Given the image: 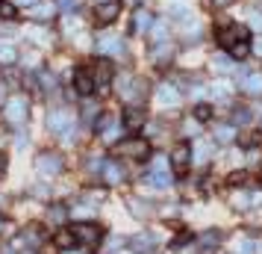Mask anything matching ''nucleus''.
Returning a JSON list of instances; mask_svg holds the SVG:
<instances>
[{"label": "nucleus", "mask_w": 262, "mask_h": 254, "mask_svg": "<svg viewBox=\"0 0 262 254\" xmlns=\"http://www.w3.org/2000/svg\"><path fill=\"white\" fill-rule=\"evenodd\" d=\"M48 127L53 133H62V139L68 142L71 127H74V112L71 109H53V112H48Z\"/></svg>", "instance_id": "nucleus-1"}, {"label": "nucleus", "mask_w": 262, "mask_h": 254, "mask_svg": "<svg viewBox=\"0 0 262 254\" xmlns=\"http://www.w3.org/2000/svg\"><path fill=\"white\" fill-rule=\"evenodd\" d=\"M115 154L127 160H144L150 154V145H147V139H124L115 145Z\"/></svg>", "instance_id": "nucleus-2"}, {"label": "nucleus", "mask_w": 262, "mask_h": 254, "mask_svg": "<svg viewBox=\"0 0 262 254\" xmlns=\"http://www.w3.org/2000/svg\"><path fill=\"white\" fill-rule=\"evenodd\" d=\"M27 112H30V107H27V97H21V95H12L9 101H6V107H3L6 121H9V124H15V127L27 121Z\"/></svg>", "instance_id": "nucleus-3"}, {"label": "nucleus", "mask_w": 262, "mask_h": 254, "mask_svg": "<svg viewBox=\"0 0 262 254\" xmlns=\"http://www.w3.org/2000/svg\"><path fill=\"white\" fill-rule=\"evenodd\" d=\"M215 38H218V45H224V50H227V48H233L236 42H245V38H248V27L224 24V27H218V30H215Z\"/></svg>", "instance_id": "nucleus-4"}, {"label": "nucleus", "mask_w": 262, "mask_h": 254, "mask_svg": "<svg viewBox=\"0 0 262 254\" xmlns=\"http://www.w3.org/2000/svg\"><path fill=\"white\" fill-rule=\"evenodd\" d=\"M71 230H74V237H77V242H83V245H97L100 237H103V230L97 228V225H92V222H77Z\"/></svg>", "instance_id": "nucleus-5"}, {"label": "nucleus", "mask_w": 262, "mask_h": 254, "mask_svg": "<svg viewBox=\"0 0 262 254\" xmlns=\"http://www.w3.org/2000/svg\"><path fill=\"white\" fill-rule=\"evenodd\" d=\"M36 169L41 178H53V174H59L62 171V157L59 154H41L36 160Z\"/></svg>", "instance_id": "nucleus-6"}, {"label": "nucleus", "mask_w": 262, "mask_h": 254, "mask_svg": "<svg viewBox=\"0 0 262 254\" xmlns=\"http://www.w3.org/2000/svg\"><path fill=\"white\" fill-rule=\"evenodd\" d=\"M189 163H191V151H189V145H177V148H174V154H171V171L183 178V174L189 171Z\"/></svg>", "instance_id": "nucleus-7"}, {"label": "nucleus", "mask_w": 262, "mask_h": 254, "mask_svg": "<svg viewBox=\"0 0 262 254\" xmlns=\"http://www.w3.org/2000/svg\"><path fill=\"white\" fill-rule=\"evenodd\" d=\"M144 89H147L144 80H136V77H124V80H121V95L127 97V101H142Z\"/></svg>", "instance_id": "nucleus-8"}, {"label": "nucleus", "mask_w": 262, "mask_h": 254, "mask_svg": "<svg viewBox=\"0 0 262 254\" xmlns=\"http://www.w3.org/2000/svg\"><path fill=\"white\" fill-rule=\"evenodd\" d=\"M115 18H118V3H115V0H109V3H97L95 6V21L97 24H112V21H115Z\"/></svg>", "instance_id": "nucleus-9"}, {"label": "nucleus", "mask_w": 262, "mask_h": 254, "mask_svg": "<svg viewBox=\"0 0 262 254\" xmlns=\"http://www.w3.org/2000/svg\"><path fill=\"white\" fill-rule=\"evenodd\" d=\"M112 74H115V68H112L106 60H100L95 68H92V77H95V86H97V89H106L109 80H112Z\"/></svg>", "instance_id": "nucleus-10"}, {"label": "nucleus", "mask_w": 262, "mask_h": 254, "mask_svg": "<svg viewBox=\"0 0 262 254\" xmlns=\"http://www.w3.org/2000/svg\"><path fill=\"white\" fill-rule=\"evenodd\" d=\"M74 89H77L80 95H89V92L95 89V77H92V68H77V74H74Z\"/></svg>", "instance_id": "nucleus-11"}, {"label": "nucleus", "mask_w": 262, "mask_h": 254, "mask_svg": "<svg viewBox=\"0 0 262 254\" xmlns=\"http://www.w3.org/2000/svg\"><path fill=\"white\" fill-rule=\"evenodd\" d=\"M156 101H159V107H180V101H183V97H180V92L177 89H174V86H159V89H156Z\"/></svg>", "instance_id": "nucleus-12"}, {"label": "nucleus", "mask_w": 262, "mask_h": 254, "mask_svg": "<svg viewBox=\"0 0 262 254\" xmlns=\"http://www.w3.org/2000/svg\"><path fill=\"white\" fill-rule=\"evenodd\" d=\"M97 130L103 133V142H115L118 139V119L115 115H103L97 121Z\"/></svg>", "instance_id": "nucleus-13"}, {"label": "nucleus", "mask_w": 262, "mask_h": 254, "mask_svg": "<svg viewBox=\"0 0 262 254\" xmlns=\"http://www.w3.org/2000/svg\"><path fill=\"white\" fill-rule=\"evenodd\" d=\"M233 204H236L238 210L256 207V204H262V192H238V195H233Z\"/></svg>", "instance_id": "nucleus-14"}, {"label": "nucleus", "mask_w": 262, "mask_h": 254, "mask_svg": "<svg viewBox=\"0 0 262 254\" xmlns=\"http://www.w3.org/2000/svg\"><path fill=\"white\" fill-rule=\"evenodd\" d=\"M15 60H18V50H15V45L9 42V38H3V42H0V65H12Z\"/></svg>", "instance_id": "nucleus-15"}, {"label": "nucleus", "mask_w": 262, "mask_h": 254, "mask_svg": "<svg viewBox=\"0 0 262 254\" xmlns=\"http://www.w3.org/2000/svg\"><path fill=\"white\" fill-rule=\"evenodd\" d=\"M150 24H154L150 12H147V9H139V12H136V18H133V30H136V33H147V30H150Z\"/></svg>", "instance_id": "nucleus-16"}, {"label": "nucleus", "mask_w": 262, "mask_h": 254, "mask_svg": "<svg viewBox=\"0 0 262 254\" xmlns=\"http://www.w3.org/2000/svg\"><path fill=\"white\" fill-rule=\"evenodd\" d=\"M242 89H245L248 95H262V74H248L245 83H242Z\"/></svg>", "instance_id": "nucleus-17"}, {"label": "nucleus", "mask_w": 262, "mask_h": 254, "mask_svg": "<svg viewBox=\"0 0 262 254\" xmlns=\"http://www.w3.org/2000/svg\"><path fill=\"white\" fill-rule=\"evenodd\" d=\"M103 178H106V183H121L124 181V169H121L118 163H106L103 166Z\"/></svg>", "instance_id": "nucleus-18"}, {"label": "nucleus", "mask_w": 262, "mask_h": 254, "mask_svg": "<svg viewBox=\"0 0 262 254\" xmlns=\"http://www.w3.org/2000/svg\"><path fill=\"white\" fill-rule=\"evenodd\" d=\"M100 53H115V56H121L124 48H121V42L115 36H106V38H100Z\"/></svg>", "instance_id": "nucleus-19"}, {"label": "nucleus", "mask_w": 262, "mask_h": 254, "mask_svg": "<svg viewBox=\"0 0 262 254\" xmlns=\"http://www.w3.org/2000/svg\"><path fill=\"white\" fill-rule=\"evenodd\" d=\"M147 183H154L156 189H168L171 186V178H168V169L162 171V169H154V174L147 178Z\"/></svg>", "instance_id": "nucleus-20"}, {"label": "nucleus", "mask_w": 262, "mask_h": 254, "mask_svg": "<svg viewBox=\"0 0 262 254\" xmlns=\"http://www.w3.org/2000/svg\"><path fill=\"white\" fill-rule=\"evenodd\" d=\"M215 139L218 142H233L236 139V124H218L215 127Z\"/></svg>", "instance_id": "nucleus-21"}, {"label": "nucleus", "mask_w": 262, "mask_h": 254, "mask_svg": "<svg viewBox=\"0 0 262 254\" xmlns=\"http://www.w3.org/2000/svg\"><path fill=\"white\" fill-rule=\"evenodd\" d=\"M209 92H212V97H227L233 92V83L230 80H215V83H209Z\"/></svg>", "instance_id": "nucleus-22"}, {"label": "nucleus", "mask_w": 262, "mask_h": 254, "mask_svg": "<svg viewBox=\"0 0 262 254\" xmlns=\"http://www.w3.org/2000/svg\"><path fill=\"white\" fill-rule=\"evenodd\" d=\"M56 245H59V248H74V245H77V237H74V230H71V228L59 230V233H56Z\"/></svg>", "instance_id": "nucleus-23"}, {"label": "nucleus", "mask_w": 262, "mask_h": 254, "mask_svg": "<svg viewBox=\"0 0 262 254\" xmlns=\"http://www.w3.org/2000/svg\"><path fill=\"white\" fill-rule=\"evenodd\" d=\"M124 124H127V127H133V130H136V127H142L144 124V112L142 109H127V119H124Z\"/></svg>", "instance_id": "nucleus-24"}, {"label": "nucleus", "mask_w": 262, "mask_h": 254, "mask_svg": "<svg viewBox=\"0 0 262 254\" xmlns=\"http://www.w3.org/2000/svg\"><path fill=\"white\" fill-rule=\"evenodd\" d=\"M53 12H56V6H53V3H41V6H33V18H36V21H48Z\"/></svg>", "instance_id": "nucleus-25"}, {"label": "nucleus", "mask_w": 262, "mask_h": 254, "mask_svg": "<svg viewBox=\"0 0 262 254\" xmlns=\"http://www.w3.org/2000/svg\"><path fill=\"white\" fill-rule=\"evenodd\" d=\"M209 154H212V145L209 142H198V148H194V163H206L209 160Z\"/></svg>", "instance_id": "nucleus-26"}, {"label": "nucleus", "mask_w": 262, "mask_h": 254, "mask_svg": "<svg viewBox=\"0 0 262 254\" xmlns=\"http://www.w3.org/2000/svg\"><path fill=\"white\" fill-rule=\"evenodd\" d=\"M227 50H230V56H236V60H245V56L250 53V45H248V38H245V42H236L233 48H227Z\"/></svg>", "instance_id": "nucleus-27"}, {"label": "nucleus", "mask_w": 262, "mask_h": 254, "mask_svg": "<svg viewBox=\"0 0 262 254\" xmlns=\"http://www.w3.org/2000/svg\"><path fill=\"white\" fill-rule=\"evenodd\" d=\"M15 15H18V6L9 3V0H0V18H3V21H12Z\"/></svg>", "instance_id": "nucleus-28"}, {"label": "nucleus", "mask_w": 262, "mask_h": 254, "mask_svg": "<svg viewBox=\"0 0 262 254\" xmlns=\"http://www.w3.org/2000/svg\"><path fill=\"white\" fill-rule=\"evenodd\" d=\"M27 242H30V245H38V242H41V225H30V228H27V237H24Z\"/></svg>", "instance_id": "nucleus-29"}, {"label": "nucleus", "mask_w": 262, "mask_h": 254, "mask_svg": "<svg viewBox=\"0 0 262 254\" xmlns=\"http://www.w3.org/2000/svg\"><path fill=\"white\" fill-rule=\"evenodd\" d=\"M65 216H68V210H65V207H50V213H48V219L50 222H65Z\"/></svg>", "instance_id": "nucleus-30"}, {"label": "nucleus", "mask_w": 262, "mask_h": 254, "mask_svg": "<svg viewBox=\"0 0 262 254\" xmlns=\"http://www.w3.org/2000/svg\"><path fill=\"white\" fill-rule=\"evenodd\" d=\"M212 65H215V68H218V71H233V62H230V60H227V56H212Z\"/></svg>", "instance_id": "nucleus-31"}, {"label": "nucleus", "mask_w": 262, "mask_h": 254, "mask_svg": "<svg viewBox=\"0 0 262 254\" xmlns=\"http://www.w3.org/2000/svg\"><path fill=\"white\" fill-rule=\"evenodd\" d=\"M209 115H212L209 104H198V107H194V119H198V121H206Z\"/></svg>", "instance_id": "nucleus-32"}, {"label": "nucleus", "mask_w": 262, "mask_h": 254, "mask_svg": "<svg viewBox=\"0 0 262 254\" xmlns=\"http://www.w3.org/2000/svg\"><path fill=\"white\" fill-rule=\"evenodd\" d=\"M154 60H171V45H168V42H162V45L154 50Z\"/></svg>", "instance_id": "nucleus-33"}, {"label": "nucleus", "mask_w": 262, "mask_h": 254, "mask_svg": "<svg viewBox=\"0 0 262 254\" xmlns=\"http://www.w3.org/2000/svg\"><path fill=\"white\" fill-rule=\"evenodd\" d=\"M95 112H97V107H95V104H89V101H85V107H83L85 121H95Z\"/></svg>", "instance_id": "nucleus-34"}, {"label": "nucleus", "mask_w": 262, "mask_h": 254, "mask_svg": "<svg viewBox=\"0 0 262 254\" xmlns=\"http://www.w3.org/2000/svg\"><path fill=\"white\" fill-rule=\"evenodd\" d=\"M238 254H256V242H242Z\"/></svg>", "instance_id": "nucleus-35"}, {"label": "nucleus", "mask_w": 262, "mask_h": 254, "mask_svg": "<svg viewBox=\"0 0 262 254\" xmlns=\"http://www.w3.org/2000/svg\"><path fill=\"white\" fill-rule=\"evenodd\" d=\"M150 245H154V240H150V237H142V240H136V248H142V251H147Z\"/></svg>", "instance_id": "nucleus-36"}, {"label": "nucleus", "mask_w": 262, "mask_h": 254, "mask_svg": "<svg viewBox=\"0 0 262 254\" xmlns=\"http://www.w3.org/2000/svg\"><path fill=\"white\" fill-rule=\"evenodd\" d=\"M198 124H201V121L191 119V121H186V124H183V130H186V133H194V130H198Z\"/></svg>", "instance_id": "nucleus-37"}, {"label": "nucleus", "mask_w": 262, "mask_h": 254, "mask_svg": "<svg viewBox=\"0 0 262 254\" xmlns=\"http://www.w3.org/2000/svg\"><path fill=\"white\" fill-rule=\"evenodd\" d=\"M248 181V174L245 171H236V174H230V183H245Z\"/></svg>", "instance_id": "nucleus-38"}, {"label": "nucleus", "mask_w": 262, "mask_h": 254, "mask_svg": "<svg viewBox=\"0 0 262 254\" xmlns=\"http://www.w3.org/2000/svg\"><path fill=\"white\" fill-rule=\"evenodd\" d=\"M248 119H250V112H248V109H238V112H236V124H245Z\"/></svg>", "instance_id": "nucleus-39"}, {"label": "nucleus", "mask_w": 262, "mask_h": 254, "mask_svg": "<svg viewBox=\"0 0 262 254\" xmlns=\"http://www.w3.org/2000/svg\"><path fill=\"white\" fill-rule=\"evenodd\" d=\"M74 6H77V0H59V9H65V12H71Z\"/></svg>", "instance_id": "nucleus-40"}, {"label": "nucleus", "mask_w": 262, "mask_h": 254, "mask_svg": "<svg viewBox=\"0 0 262 254\" xmlns=\"http://www.w3.org/2000/svg\"><path fill=\"white\" fill-rule=\"evenodd\" d=\"M154 27V36H165V24L162 21H156V24H150Z\"/></svg>", "instance_id": "nucleus-41"}, {"label": "nucleus", "mask_w": 262, "mask_h": 254, "mask_svg": "<svg viewBox=\"0 0 262 254\" xmlns=\"http://www.w3.org/2000/svg\"><path fill=\"white\" fill-rule=\"evenodd\" d=\"M41 86H48V89H53V77H50V74H41Z\"/></svg>", "instance_id": "nucleus-42"}, {"label": "nucleus", "mask_w": 262, "mask_h": 254, "mask_svg": "<svg viewBox=\"0 0 262 254\" xmlns=\"http://www.w3.org/2000/svg\"><path fill=\"white\" fill-rule=\"evenodd\" d=\"M97 169H100V160H89V171H97Z\"/></svg>", "instance_id": "nucleus-43"}, {"label": "nucleus", "mask_w": 262, "mask_h": 254, "mask_svg": "<svg viewBox=\"0 0 262 254\" xmlns=\"http://www.w3.org/2000/svg\"><path fill=\"white\" fill-rule=\"evenodd\" d=\"M15 148H27V136H18L15 139Z\"/></svg>", "instance_id": "nucleus-44"}, {"label": "nucleus", "mask_w": 262, "mask_h": 254, "mask_svg": "<svg viewBox=\"0 0 262 254\" xmlns=\"http://www.w3.org/2000/svg\"><path fill=\"white\" fill-rule=\"evenodd\" d=\"M253 27H256V30H262V15H253Z\"/></svg>", "instance_id": "nucleus-45"}, {"label": "nucleus", "mask_w": 262, "mask_h": 254, "mask_svg": "<svg viewBox=\"0 0 262 254\" xmlns=\"http://www.w3.org/2000/svg\"><path fill=\"white\" fill-rule=\"evenodd\" d=\"M3 169H6V157L0 154V174H3Z\"/></svg>", "instance_id": "nucleus-46"}, {"label": "nucleus", "mask_w": 262, "mask_h": 254, "mask_svg": "<svg viewBox=\"0 0 262 254\" xmlns=\"http://www.w3.org/2000/svg\"><path fill=\"white\" fill-rule=\"evenodd\" d=\"M256 53L262 56V38H256Z\"/></svg>", "instance_id": "nucleus-47"}, {"label": "nucleus", "mask_w": 262, "mask_h": 254, "mask_svg": "<svg viewBox=\"0 0 262 254\" xmlns=\"http://www.w3.org/2000/svg\"><path fill=\"white\" fill-rule=\"evenodd\" d=\"M21 3H24V6H36L38 0H21Z\"/></svg>", "instance_id": "nucleus-48"}, {"label": "nucleus", "mask_w": 262, "mask_h": 254, "mask_svg": "<svg viewBox=\"0 0 262 254\" xmlns=\"http://www.w3.org/2000/svg\"><path fill=\"white\" fill-rule=\"evenodd\" d=\"M215 6H224V3H230V0H212Z\"/></svg>", "instance_id": "nucleus-49"}, {"label": "nucleus", "mask_w": 262, "mask_h": 254, "mask_svg": "<svg viewBox=\"0 0 262 254\" xmlns=\"http://www.w3.org/2000/svg\"><path fill=\"white\" fill-rule=\"evenodd\" d=\"M0 101H3V86H0Z\"/></svg>", "instance_id": "nucleus-50"}, {"label": "nucleus", "mask_w": 262, "mask_h": 254, "mask_svg": "<svg viewBox=\"0 0 262 254\" xmlns=\"http://www.w3.org/2000/svg\"><path fill=\"white\" fill-rule=\"evenodd\" d=\"M3 254H12V248H6V251H3Z\"/></svg>", "instance_id": "nucleus-51"}, {"label": "nucleus", "mask_w": 262, "mask_h": 254, "mask_svg": "<svg viewBox=\"0 0 262 254\" xmlns=\"http://www.w3.org/2000/svg\"><path fill=\"white\" fill-rule=\"evenodd\" d=\"M0 228H3V219H0Z\"/></svg>", "instance_id": "nucleus-52"}, {"label": "nucleus", "mask_w": 262, "mask_h": 254, "mask_svg": "<svg viewBox=\"0 0 262 254\" xmlns=\"http://www.w3.org/2000/svg\"><path fill=\"white\" fill-rule=\"evenodd\" d=\"M259 169H262V166H259Z\"/></svg>", "instance_id": "nucleus-53"}]
</instances>
